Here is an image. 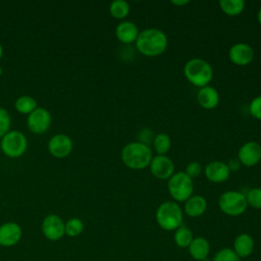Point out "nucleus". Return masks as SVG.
Segmentation results:
<instances>
[{
	"label": "nucleus",
	"instance_id": "obj_34",
	"mask_svg": "<svg viewBox=\"0 0 261 261\" xmlns=\"http://www.w3.org/2000/svg\"><path fill=\"white\" fill-rule=\"evenodd\" d=\"M257 20H258L259 24L261 25V7H260V9L258 10V13H257Z\"/></svg>",
	"mask_w": 261,
	"mask_h": 261
},
{
	"label": "nucleus",
	"instance_id": "obj_35",
	"mask_svg": "<svg viewBox=\"0 0 261 261\" xmlns=\"http://www.w3.org/2000/svg\"><path fill=\"white\" fill-rule=\"evenodd\" d=\"M2 54H3V48H2V45L0 43V58L2 57Z\"/></svg>",
	"mask_w": 261,
	"mask_h": 261
},
{
	"label": "nucleus",
	"instance_id": "obj_18",
	"mask_svg": "<svg viewBox=\"0 0 261 261\" xmlns=\"http://www.w3.org/2000/svg\"><path fill=\"white\" fill-rule=\"evenodd\" d=\"M207 201L203 196L192 195L184 204L185 213L192 218L203 215L207 210Z\"/></svg>",
	"mask_w": 261,
	"mask_h": 261
},
{
	"label": "nucleus",
	"instance_id": "obj_25",
	"mask_svg": "<svg viewBox=\"0 0 261 261\" xmlns=\"http://www.w3.org/2000/svg\"><path fill=\"white\" fill-rule=\"evenodd\" d=\"M15 109L23 114H30L37 108V101L28 95L20 96L15 101Z\"/></svg>",
	"mask_w": 261,
	"mask_h": 261
},
{
	"label": "nucleus",
	"instance_id": "obj_28",
	"mask_svg": "<svg viewBox=\"0 0 261 261\" xmlns=\"http://www.w3.org/2000/svg\"><path fill=\"white\" fill-rule=\"evenodd\" d=\"M212 261H241V258L232 249L222 248L213 256Z\"/></svg>",
	"mask_w": 261,
	"mask_h": 261
},
{
	"label": "nucleus",
	"instance_id": "obj_4",
	"mask_svg": "<svg viewBox=\"0 0 261 261\" xmlns=\"http://www.w3.org/2000/svg\"><path fill=\"white\" fill-rule=\"evenodd\" d=\"M157 224L164 230H175L182 224L184 212L174 201H165L160 204L155 214Z\"/></svg>",
	"mask_w": 261,
	"mask_h": 261
},
{
	"label": "nucleus",
	"instance_id": "obj_26",
	"mask_svg": "<svg viewBox=\"0 0 261 261\" xmlns=\"http://www.w3.org/2000/svg\"><path fill=\"white\" fill-rule=\"evenodd\" d=\"M65 234L70 237V238H74L80 236L83 230H84V222L82 221V219L77 218V217H72L69 218L66 222H65Z\"/></svg>",
	"mask_w": 261,
	"mask_h": 261
},
{
	"label": "nucleus",
	"instance_id": "obj_9",
	"mask_svg": "<svg viewBox=\"0 0 261 261\" xmlns=\"http://www.w3.org/2000/svg\"><path fill=\"white\" fill-rule=\"evenodd\" d=\"M238 160L244 166H255L261 160V145L255 141L245 143L238 151Z\"/></svg>",
	"mask_w": 261,
	"mask_h": 261
},
{
	"label": "nucleus",
	"instance_id": "obj_2",
	"mask_svg": "<svg viewBox=\"0 0 261 261\" xmlns=\"http://www.w3.org/2000/svg\"><path fill=\"white\" fill-rule=\"evenodd\" d=\"M152 158L150 146L139 141L126 144L121 150V160L130 169L139 170L148 167Z\"/></svg>",
	"mask_w": 261,
	"mask_h": 261
},
{
	"label": "nucleus",
	"instance_id": "obj_10",
	"mask_svg": "<svg viewBox=\"0 0 261 261\" xmlns=\"http://www.w3.org/2000/svg\"><path fill=\"white\" fill-rule=\"evenodd\" d=\"M149 168L151 173L158 179H168L175 172L173 161L166 155L153 156Z\"/></svg>",
	"mask_w": 261,
	"mask_h": 261
},
{
	"label": "nucleus",
	"instance_id": "obj_36",
	"mask_svg": "<svg viewBox=\"0 0 261 261\" xmlns=\"http://www.w3.org/2000/svg\"><path fill=\"white\" fill-rule=\"evenodd\" d=\"M2 74V68H1V66H0V75Z\"/></svg>",
	"mask_w": 261,
	"mask_h": 261
},
{
	"label": "nucleus",
	"instance_id": "obj_19",
	"mask_svg": "<svg viewBox=\"0 0 261 261\" xmlns=\"http://www.w3.org/2000/svg\"><path fill=\"white\" fill-rule=\"evenodd\" d=\"M255 243L253 238L248 233H240L233 241V251L242 259L249 257L254 251Z\"/></svg>",
	"mask_w": 261,
	"mask_h": 261
},
{
	"label": "nucleus",
	"instance_id": "obj_6",
	"mask_svg": "<svg viewBox=\"0 0 261 261\" xmlns=\"http://www.w3.org/2000/svg\"><path fill=\"white\" fill-rule=\"evenodd\" d=\"M220 210L228 216L242 215L248 207L246 196L239 191H226L218 199Z\"/></svg>",
	"mask_w": 261,
	"mask_h": 261
},
{
	"label": "nucleus",
	"instance_id": "obj_15",
	"mask_svg": "<svg viewBox=\"0 0 261 261\" xmlns=\"http://www.w3.org/2000/svg\"><path fill=\"white\" fill-rule=\"evenodd\" d=\"M22 236L20 225L13 221L4 222L0 225V246L12 247L16 245Z\"/></svg>",
	"mask_w": 261,
	"mask_h": 261
},
{
	"label": "nucleus",
	"instance_id": "obj_1",
	"mask_svg": "<svg viewBox=\"0 0 261 261\" xmlns=\"http://www.w3.org/2000/svg\"><path fill=\"white\" fill-rule=\"evenodd\" d=\"M137 50L144 56L155 57L161 55L168 46L166 34L156 28H149L141 31L136 41Z\"/></svg>",
	"mask_w": 261,
	"mask_h": 261
},
{
	"label": "nucleus",
	"instance_id": "obj_7",
	"mask_svg": "<svg viewBox=\"0 0 261 261\" xmlns=\"http://www.w3.org/2000/svg\"><path fill=\"white\" fill-rule=\"evenodd\" d=\"M0 147L2 152L6 156L10 158H17L25 152L28 147V141L25 136L21 132L8 130L1 138Z\"/></svg>",
	"mask_w": 261,
	"mask_h": 261
},
{
	"label": "nucleus",
	"instance_id": "obj_29",
	"mask_svg": "<svg viewBox=\"0 0 261 261\" xmlns=\"http://www.w3.org/2000/svg\"><path fill=\"white\" fill-rule=\"evenodd\" d=\"M10 122L11 119L9 113L3 107H0V138L9 130Z\"/></svg>",
	"mask_w": 261,
	"mask_h": 261
},
{
	"label": "nucleus",
	"instance_id": "obj_22",
	"mask_svg": "<svg viewBox=\"0 0 261 261\" xmlns=\"http://www.w3.org/2000/svg\"><path fill=\"white\" fill-rule=\"evenodd\" d=\"M194 239L192 230L185 224H181L178 228L174 230L173 240L177 247L179 248H188Z\"/></svg>",
	"mask_w": 261,
	"mask_h": 261
},
{
	"label": "nucleus",
	"instance_id": "obj_31",
	"mask_svg": "<svg viewBox=\"0 0 261 261\" xmlns=\"http://www.w3.org/2000/svg\"><path fill=\"white\" fill-rule=\"evenodd\" d=\"M202 165L198 161H192L190 162L186 167V174L190 176L192 179L195 177H198L202 173Z\"/></svg>",
	"mask_w": 261,
	"mask_h": 261
},
{
	"label": "nucleus",
	"instance_id": "obj_21",
	"mask_svg": "<svg viewBox=\"0 0 261 261\" xmlns=\"http://www.w3.org/2000/svg\"><path fill=\"white\" fill-rule=\"evenodd\" d=\"M244 0H220L219 7L221 11L228 16H237L245 9Z\"/></svg>",
	"mask_w": 261,
	"mask_h": 261
},
{
	"label": "nucleus",
	"instance_id": "obj_13",
	"mask_svg": "<svg viewBox=\"0 0 261 261\" xmlns=\"http://www.w3.org/2000/svg\"><path fill=\"white\" fill-rule=\"evenodd\" d=\"M206 178L214 184H221L226 181L230 176V170L226 163L219 160L209 162L204 168Z\"/></svg>",
	"mask_w": 261,
	"mask_h": 261
},
{
	"label": "nucleus",
	"instance_id": "obj_14",
	"mask_svg": "<svg viewBox=\"0 0 261 261\" xmlns=\"http://www.w3.org/2000/svg\"><path fill=\"white\" fill-rule=\"evenodd\" d=\"M71 139L64 134L54 135L48 142V150L56 158H64L72 150Z\"/></svg>",
	"mask_w": 261,
	"mask_h": 261
},
{
	"label": "nucleus",
	"instance_id": "obj_17",
	"mask_svg": "<svg viewBox=\"0 0 261 261\" xmlns=\"http://www.w3.org/2000/svg\"><path fill=\"white\" fill-rule=\"evenodd\" d=\"M197 101L202 108L211 110L217 107L219 103V94L214 87L209 85L199 89L197 92Z\"/></svg>",
	"mask_w": 261,
	"mask_h": 261
},
{
	"label": "nucleus",
	"instance_id": "obj_32",
	"mask_svg": "<svg viewBox=\"0 0 261 261\" xmlns=\"http://www.w3.org/2000/svg\"><path fill=\"white\" fill-rule=\"evenodd\" d=\"M226 164H227V166H228L230 172H233V171L239 170L240 166L242 165V164L240 163V161L238 160V158H237V159H230V160L228 161V163H226Z\"/></svg>",
	"mask_w": 261,
	"mask_h": 261
},
{
	"label": "nucleus",
	"instance_id": "obj_12",
	"mask_svg": "<svg viewBox=\"0 0 261 261\" xmlns=\"http://www.w3.org/2000/svg\"><path fill=\"white\" fill-rule=\"evenodd\" d=\"M254 57V49L247 43H236L228 50V58L236 65H248L253 61Z\"/></svg>",
	"mask_w": 261,
	"mask_h": 261
},
{
	"label": "nucleus",
	"instance_id": "obj_33",
	"mask_svg": "<svg viewBox=\"0 0 261 261\" xmlns=\"http://www.w3.org/2000/svg\"><path fill=\"white\" fill-rule=\"evenodd\" d=\"M189 3H190L189 0H172L171 1V4H173L174 6H185Z\"/></svg>",
	"mask_w": 261,
	"mask_h": 261
},
{
	"label": "nucleus",
	"instance_id": "obj_16",
	"mask_svg": "<svg viewBox=\"0 0 261 261\" xmlns=\"http://www.w3.org/2000/svg\"><path fill=\"white\" fill-rule=\"evenodd\" d=\"M139 33L140 31L137 24L129 20H123L119 22L115 29V36L117 40L126 45L136 43Z\"/></svg>",
	"mask_w": 261,
	"mask_h": 261
},
{
	"label": "nucleus",
	"instance_id": "obj_23",
	"mask_svg": "<svg viewBox=\"0 0 261 261\" xmlns=\"http://www.w3.org/2000/svg\"><path fill=\"white\" fill-rule=\"evenodd\" d=\"M152 144L157 155H165L170 150L171 140L167 134L160 133L154 137Z\"/></svg>",
	"mask_w": 261,
	"mask_h": 261
},
{
	"label": "nucleus",
	"instance_id": "obj_11",
	"mask_svg": "<svg viewBox=\"0 0 261 261\" xmlns=\"http://www.w3.org/2000/svg\"><path fill=\"white\" fill-rule=\"evenodd\" d=\"M28 127L36 134L45 133L51 124V114L50 112L43 108L37 107L28 116Z\"/></svg>",
	"mask_w": 261,
	"mask_h": 261
},
{
	"label": "nucleus",
	"instance_id": "obj_8",
	"mask_svg": "<svg viewBox=\"0 0 261 261\" xmlns=\"http://www.w3.org/2000/svg\"><path fill=\"white\" fill-rule=\"evenodd\" d=\"M65 222L57 214H49L44 217L41 229L44 237L52 242L60 240L65 234Z\"/></svg>",
	"mask_w": 261,
	"mask_h": 261
},
{
	"label": "nucleus",
	"instance_id": "obj_20",
	"mask_svg": "<svg viewBox=\"0 0 261 261\" xmlns=\"http://www.w3.org/2000/svg\"><path fill=\"white\" fill-rule=\"evenodd\" d=\"M188 250L193 259L197 261H203L206 260L210 252V245L205 238L197 237L193 239L192 243L188 247Z\"/></svg>",
	"mask_w": 261,
	"mask_h": 261
},
{
	"label": "nucleus",
	"instance_id": "obj_5",
	"mask_svg": "<svg viewBox=\"0 0 261 261\" xmlns=\"http://www.w3.org/2000/svg\"><path fill=\"white\" fill-rule=\"evenodd\" d=\"M167 190L174 202H186L193 195L194 182L185 171H176L167 179Z\"/></svg>",
	"mask_w": 261,
	"mask_h": 261
},
{
	"label": "nucleus",
	"instance_id": "obj_27",
	"mask_svg": "<svg viewBox=\"0 0 261 261\" xmlns=\"http://www.w3.org/2000/svg\"><path fill=\"white\" fill-rule=\"evenodd\" d=\"M245 196L248 206L254 209H261V188H253Z\"/></svg>",
	"mask_w": 261,
	"mask_h": 261
},
{
	"label": "nucleus",
	"instance_id": "obj_3",
	"mask_svg": "<svg viewBox=\"0 0 261 261\" xmlns=\"http://www.w3.org/2000/svg\"><path fill=\"white\" fill-rule=\"evenodd\" d=\"M184 74L189 83L200 89L209 86L213 79V68L205 59L192 58L185 64Z\"/></svg>",
	"mask_w": 261,
	"mask_h": 261
},
{
	"label": "nucleus",
	"instance_id": "obj_24",
	"mask_svg": "<svg viewBox=\"0 0 261 261\" xmlns=\"http://www.w3.org/2000/svg\"><path fill=\"white\" fill-rule=\"evenodd\" d=\"M129 4L124 0H114L109 5L110 14L117 19H123L129 13Z\"/></svg>",
	"mask_w": 261,
	"mask_h": 261
},
{
	"label": "nucleus",
	"instance_id": "obj_30",
	"mask_svg": "<svg viewBox=\"0 0 261 261\" xmlns=\"http://www.w3.org/2000/svg\"><path fill=\"white\" fill-rule=\"evenodd\" d=\"M249 111L254 118L261 120V95L252 99L249 105Z\"/></svg>",
	"mask_w": 261,
	"mask_h": 261
}]
</instances>
